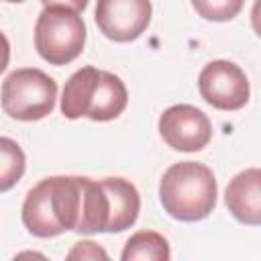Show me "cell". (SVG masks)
<instances>
[{
    "mask_svg": "<svg viewBox=\"0 0 261 261\" xmlns=\"http://www.w3.org/2000/svg\"><path fill=\"white\" fill-rule=\"evenodd\" d=\"M84 179L80 175H53L33 186L20 210L24 228L39 239L67 230L77 232L84 212Z\"/></svg>",
    "mask_w": 261,
    "mask_h": 261,
    "instance_id": "1",
    "label": "cell"
},
{
    "mask_svg": "<svg viewBox=\"0 0 261 261\" xmlns=\"http://www.w3.org/2000/svg\"><path fill=\"white\" fill-rule=\"evenodd\" d=\"M128 102L124 82L112 71L86 65L71 73L61 96V114L69 120L90 118L106 122L118 118Z\"/></svg>",
    "mask_w": 261,
    "mask_h": 261,
    "instance_id": "2",
    "label": "cell"
},
{
    "mask_svg": "<svg viewBox=\"0 0 261 261\" xmlns=\"http://www.w3.org/2000/svg\"><path fill=\"white\" fill-rule=\"evenodd\" d=\"M218 186L212 169L198 161L169 165L159 181L163 210L181 222H198L210 216L216 206Z\"/></svg>",
    "mask_w": 261,
    "mask_h": 261,
    "instance_id": "3",
    "label": "cell"
},
{
    "mask_svg": "<svg viewBox=\"0 0 261 261\" xmlns=\"http://www.w3.org/2000/svg\"><path fill=\"white\" fill-rule=\"evenodd\" d=\"M57 84L37 67H20L6 75L0 90L4 114L14 120L33 122L49 116L55 108Z\"/></svg>",
    "mask_w": 261,
    "mask_h": 261,
    "instance_id": "4",
    "label": "cell"
},
{
    "mask_svg": "<svg viewBox=\"0 0 261 261\" xmlns=\"http://www.w3.org/2000/svg\"><path fill=\"white\" fill-rule=\"evenodd\" d=\"M86 45V22L67 8H43L35 22V49L51 65H67Z\"/></svg>",
    "mask_w": 261,
    "mask_h": 261,
    "instance_id": "5",
    "label": "cell"
},
{
    "mask_svg": "<svg viewBox=\"0 0 261 261\" xmlns=\"http://www.w3.org/2000/svg\"><path fill=\"white\" fill-rule=\"evenodd\" d=\"M200 96L218 110H239L249 102V80L245 71L226 59L206 63L198 75Z\"/></svg>",
    "mask_w": 261,
    "mask_h": 261,
    "instance_id": "6",
    "label": "cell"
},
{
    "mask_svg": "<svg viewBox=\"0 0 261 261\" xmlns=\"http://www.w3.org/2000/svg\"><path fill=\"white\" fill-rule=\"evenodd\" d=\"M151 12V0H96L94 18L106 39L130 43L147 31Z\"/></svg>",
    "mask_w": 261,
    "mask_h": 261,
    "instance_id": "7",
    "label": "cell"
},
{
    "mask_svg": "<svg viewBox=\"0 0 261 261\" xmlns=\"http://www.w3.org/2000/svg\"><path fill=\"white\" fill-rule=\"evenodd\" d=\"M159 135L167 147L184 153L202 151L212 139L210 118L192 104H175L159 116Z\"/></svg>",
    "mask_w": 261,
    "mask_h": 261,
    "instance_id": "8",
    "label": "cell"
},
{
    "mask_svg": "<svg viewBox=\"0 0 261 261\" xmlns=\"http://www.w3.org/2000/svg\"><path fill=\"white\" fill-rule=\"evenodd\" d=\"M228 212L247 226L261 224V169L249 167L237 173L224 194Z\"/></svg>",
    "mask_w": 261,
    "mask_h": 261,
    "instance_id": "9",
    "label": "cell"
},
{
    "mask_svg": "<svg viewBox=\"0 0 261 261\" xmlns=\"http://www.w3.org/2000/svg\"><path fill=\"white\" fill-rule=\"evenodd\" d=\"M108 194V230L122 232L137 222L141 210V196L135 184L124 177H104L102 179Z\"/></svg>",
    "mask_w": 261,
    "mask_h": 261,
    "instance_id": "10",
    "label": "cell"
},
{
    "mask_svg": "<svg viewBox=\"0 0 261 261\" xmlns=\"http://www.w3.org/2000/svg\"><path fill=\"white\" fill-rule=\"evenodd\" d=\"M171 257L167 239L157 230H139L126 241L122 261H167Z\"/></svg>",
    "mask_w": 261,
    "mask_h": 261,
    "instance_id": "11",
    "label": "cell"
},
{
    "mask_svg": "<svg viewBox=\"0 0 261 261\" xmlns=\"http://www.w3.org/2000/svg\"><path fill=\"white\" fill-rule=\"evenodd\" d=\"M27 169V157L20 145L8 137H0V194L12 190Z\"/></svg>",
    "mask_w": 261,
    "mask_h": 261,
    "instance_id": "12",
    "label": "cell"
},
{
    "mask_svg": "<svg viewBox=\"0 0 261 261\" xmlns=\"http://www.w3.org/2000/svg\"><path fill=\"white\" fill-rule=\"evenodd\" d=\"M192 6L204 20L226 22L243 10L245 0H192Z\"/></svg>",
    "mask_w": 261,
    "mask_h": 261,
    "instance_id": "13",
    "label": "cell"
},
{
    "mask_svg": "<svg viewBox=\"0 0 261 261\" xmlns=\"http://www.w3.org/2000/svg\"><path fill=\"white\" fill-rule=\"evenodd\" d=\"M67 259H108V253L94 241H80L67 253Z\"/></svg>",
    "mask_w": 261,
    "mask_h": 261,
    "instance_id": "14",
    "label": "cell"
},
{
    "mask_svg": "<svg viewBox=\"0 0 261 261\" xmlns=\"http://www.w3.org/2000/svg\"><path fill=\"white\" fill-rule=\"evenodd\" d=\"M90 0H41L45 8H67L73 12H84Z\"/></svg>",
    "mask_w": 261,
    "mask_h": 261,
    "instance_id": "15",
    "label": "cell"
},
{
    "mask_svg": "<svg viewBox=\"0 0 261 261\" xmlns=\"http://www.w3.org/2000/svg\"><path fill=\"white\" fill-rule=\"evenodd\" d=\"M8 61H10V43H8L6 35L0 33V73L8 67Z\"/></svg>",
    "mask_w": 261,
    "mask_h": 261,
    "instance_id": "16",
    "label": "cell"
},
{
    "mask_svg": "<svg viewBox=\"0 0 261 261\" xmlns=\"http://www.w3.org/2000/svg\"><path fill=\"white\" fill-rule=\"evenodd\" d=\"M6 2H12V4H18V2H24V0H6Z\"/></svg>",
    "mask_w": 261,
    "mask_h": 261,
    "instance_id": "17",
    "label": "cell"
}]
</instances>
